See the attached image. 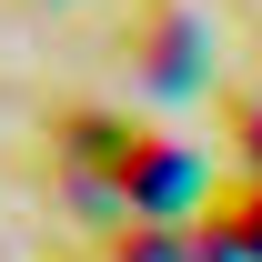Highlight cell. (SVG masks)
<instances>
[{
  "instance_id": "cell-2",
  "label": "cell",
  "mask_w": 262,
  "mask_h": 262,
  "mask_svg": "<svg viewBox=\"0 0 262 262\" xmlns=\"http://www.w3.org/2000/svg\"><path fill=\"white\" fill-rule=\"evenodd\" d=\"M192 242H202V262H262V171H232L202 192Z\"/></svg>"
},
{
  "instance_id": "cell-1",
  "label": "cell",
  "mask_w": 262,
  "mask_h": 262,
  "mask_svg": "<svg viewBox=\"0 0 262 262\" xmlns=\"http://www.w3.org/2000/svg\"><path fill=\"white\" fill-rule=\"evenodd\" d=\"M121 71L141 81V91H192L202 81V10L192 0H121Z\"/></svg>"
},
{
  "instance_id": "cell-3",
  "label": "cell",
  "mask_w": 262,
  "mask_h": 262,
  "mask_svg": "<svg viewBox=\"0 0 262 262\" xmlns=\"http://www.w3.org/2000/svg\"><path fill=\"white\" fill-rule=\"evenodd\" d=\"M212 121H222V141L242 151V171H262V81H222V91H212Z\"/></svg>"
},
{
  "instance_id": "cell-4",
  "label": "cell",
  "mask_w": 262,
  "mask_h": 262,
  "mask_svg": "<svg viewBox=\"0 0 262 262\" xmlns=\"http://www.w3.org/2000/svg\"><path fill=\"white\" fill-rule=\"evenodd\" d=\"M242 81H262V0H242Z\"/></svg>"
}]
</instances>
